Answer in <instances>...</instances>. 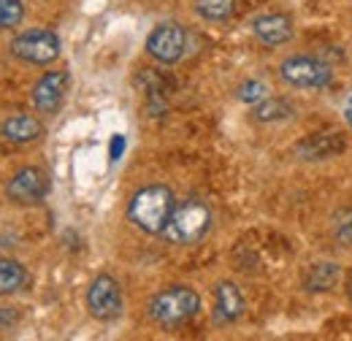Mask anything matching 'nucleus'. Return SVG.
Here are the masks:
<instances>
[{
	"label": "nucleus",
	"mask_w": 352,
	"mask_h": 341,
	"mask_svg": "<svg viewBox=\"0 0 352 341\" xmlns=\"http://www.w3.org/2000/svg\"><path fill=\"white\" fill-rule=\"evenodd\" d=\"M236 11V0H195V14L206 22H228Z\"/></svg>",
	"instance_id": "obj_17"
},
{
	"label": "nucleus",
	"mask_w": 352,
	"mask_h": 341,
	"mask_svg": "<svg viewBox=\"0 0 352 341\" xmlns=\"http://www.w3.org/2000/svg\"><path fill=\"white\" fill-rule=\"evenodd\" d=\"M333 233H336V239H339L342 244L352 247V209H344V212L336 214V219H333Z\"/></svg>",
	"instance_id": "obj_20"
},
{
	"label": "nucleus",
	"mask_w": 352,
	"mask_h": 341,
	"mask_svg": "<svg viewBox=\"0 0 352 341\" xmlns=\"http://www.w3.org/2000/svg\"><path fill=\"white\" fill-rule=\"evenodd\" d=\"M263 98H268V87L263 82H258V79H252V82H244V85L239 87V100H244V103H261Z\"/></svg>",
	"instance_id": "obj_19"
},
{
	"label": "nucleus",
	"mask_w": 352,
	"mask_h": 341,
	"mask_svg": "<svg viewBox=\"0 0 352 341\" xmlns=\"http://www.w3.org/2000/svg\"><path fill=\"white\" fill-rule=\"evenodd\" d=\"M87 309L89 314L100 322H111L122 314V290L120 282L109 274H100L92 279L87 290Z\"/></svg>",
	"instance_id": "obj_7"
},
{
	"label": "nucleus",
	"mask_w": 352,
	"mask_h": 341,
	"mask_svg": "<svg viewBox=\"0 0 352 341\" xmlns=\"http://www.w3.org/2000/svg\"><path fill=\"white\" fill-rule=\"evenodd\" d=\"M6 195L19 206H36L49 195V176L36 166L19 168L11 176V182L6 187Z\"/></svg>",
	"instance_id": "obj_8"
},
{
	"label": "nucleus",
	"mask_w": 352,
	"mask_h": 341,
	"mask_svg": "<svg viewBox=\"0 0 352 341\" xmlns=\"http://www.w3.org/2000/svg\"><path fill=\"white\" fill-rule=\"evenodd\" d=\"M342 279V268L331 260H320L311 263L304 274V287L307 293H331Z\"/></svg>",
	"instance_id": "obj_14"
},
{
	"label": "nucleus",
	"mask_w": 352,
	"mask_h": 341,
	"mask_svg": "<svg viewBox=\"0 0 352 341\" xmlns=\"http://www.w3.org/2000/svg\"><path fill=\"white\" fill-rule=\"evenodd\" d=\"M28 279L25 265H19L16 260H6L0 257V296H11L16 293Z\"/></svg>",
	"instance_id": "obj_16"
},
{
	"label": "nucleus",
	"mask_w": 352,
	"mask_h": 341,
	"mask_svg": "<svg viewBox=\"0 0 352 341\" xmlns=\"http://www.w3.org/2000/svg\"><path fill=\"white\" fill-rule=\"evenodd\" d=\"M350 300H352V282H350Z\"/></svg>",
	"instance_id": "obj_23"
},
{
	"label": "nucleus",
	"mask_w": 352,
	"mask_h": 341,
	"mask_svg": "<svg viewBox=\"0 0 352 341\" xmlns=\"http://www.w3.org/2000/svg\"><path fill=\"white\" fill-rule=\"evenodd\" d=\"M339 152H344V138L336 133H314L298 144V155L304 160H331Z\"/></svg>",
	"instance_id": "obj_11"
},
{
	"label": "nucleus",
	"mask_w": 352,
	"mask_h": 341,
	"mask_svg": "<svg viewBox=\"0 0 352 341\" xmlns=\"http://www.w3.org/2000/svg\"><path fill=\"white\" fill-rule=\"evenodd\" d=\"M11 54L30 65H49L60 57V36L46 28H33L11 41Z\"/></svg>",
	"instance_id": "obj_5"
},
{
	"label": "nucleus",
	"mask_w": 352,
	"mask_h": 341,
	"mask_svg": "<svg viewBox=\"0 0 352 341\" xmlns=\"http://www.w3.org/2000/svg\"><path fill=\"white\" fill-rule=\"evenodd\" d=\"M122 146H125V138H120V135H117V138H114V144H111V160H117V157H120V149H122Z\"/></svg>",
	"instance_id": "obj_22"
},
{
	"label": "nucleus",
	"mask_w": 352,
	"mask_h": 341,
	"mask_svg": "<svg viewBox=\"0 0 352 341\" xmlns=\"http://www.w3.org/2000/svg\"><path fill=\"white\" fill-rule=\"evenodd\" d=\"M198 311H201V296L187 285H171L149 300V317L166 328L190 322Z\"/></svg>",
	"instance_id": "obj_3"
},
{
	"label": "nucleus",
	"mask_w": 352,
	"mask_h": 341,
	"mask_svg": "<svg viewBox=\"0 0 352 341\" xmlns=\"http://www.w3.org/2000/svg\"><path fill=\"white\" fill-rule=\"evenodd\" d=\"M68 92V74L65 71H49L33 87V106L38 114H57Z\"/></svg>",
	"instance_id": "obj_9"
},
{
	"label": "nucleus",
	"mask_w": 352,
	"mask_h": 341,
	"mask_svg": "<svg viewBox=\"0 0 352 341\" xmlns=\"http://www.w3.org/2000/svg\"><path fill=\"white\" fill-rule=\"evenodd\" d=\"M296 28L287 14H261L252 19V36L263 46H282L293 38Z\"/></svg>",
	"instance_id": "obj_10"
},
{
	"label": "nucleus",
	"mask_w": 352,
	"mask_h": 341,
	"mask_svg": "<svg viewBox=\"0 0 352 341\" xmlns=\"http://www.w3.org/2000/svg\"><path fill=\"white\" fill-rule=\"evenodd\" d=\"M293 114H296L293 106L282 98H263L261 103L252 106V120H258V122H282Z\"/></svg>",
	"instance_id": "obj_15"
},
{
	"label": "nucleus",
	"mask_w": 352,
	"mask_h": 341,
	"mask_svg": "<svg viewBox=\"0 0 352 341\" xmlns=\"http://www.w3.org/2000/svg\"><path fill=\"white\" fill-rule=\"evenodd\" d=\"M0 133L11 144H33L44 135V125H41V120H36L30 114H14L0 125Z\"/></svg>",
	"instance_id": "obj_12"
},
{
	"label": "nucleus",
	"mask_w": 352,
	"mask_h": 341,
	"mask_svg": "<svg viewBox=\"0 0 352 341\" xmlns=\"http://www.w3.org/2000/svg\"><path fill=\"white\" fill-rule=\"evenodd\" d=\"M16 322V311H8V309H0V331H6L8 325Z\"/></svg>",
	"instance_id": "obj_21"
},
{
	"label": "nucleus",
	"mask_w": 352,
	"mask_h": 341,
	"mask_svg": "<svg viewBox=\"0 0 352 341\" xmlns=\"http://www.w3.org/2000/svg\"><path fill=\"white\" fill-rule=\"evenodd\" d=\"M209 228H212V209L201 198H187L176 204L160 236L174 247H190L198 244L209 233Z\"/></svg>",
	"instance_id": "obj_2"
},
{
	"label": "nucleus",
	"mask_w": 352,
	"mask_h": 341,
	"mask_svg": "<svg viewBox=\"0 0 352 341\" xmlns=\"http://www.w3.org/2000/svg\"><path fill=\"white\" fill-rule=\"evenodd\" d=\"M176 209V198L171 192V187L166 184H149V187H141L128 204V219L138 230L144 233H163L166 222L171 212Z\"/></svg>",
	"instance_id": "obj_1"
},
{
	"label": "nucleus",
	"mask_w": 352,
	"mask_h": 341,
	"mask_svg": "<svg viewBox=\"0 0 352 341\" xmlns=\"http://www.w3.org/2000/svg\"><path fill=\"white\" fill-rule=\"evenodd\" d=\"M184 49H187V33L179 22H160L146 36V54L160 65L179 63L184 57Z\"/></svg>",
	"instance_id": "obj_6"
},
{
	"label": "nucleus",
	"mask_w": 352,
	"mask_h": 341,
	"mask_svg": "<svg viewBox=\"0 0 352 341\" xmlns=\"http://www.w3.org/2000/svg\"><path fill=\"white\" fill-rule=\"evenodd\" d=\"M25 16L22 0H0V28H14Z\"/></svg>",
	"instance_id": "obj_18"
},
{
	"label": "nucleus",
	"mask_w": 352,
	"mask_h": 341,
	"mask_svg": "<svg viewBox=\"0 0 352 341\" xmlns=\"http://www.w3.org/2000/svg\"><path fill=\"white\" fill-rule=\"evenodd\" d=\"M282 82L293 89H325L333 82V71L328 63L311 54H293L279 65Z\"/></svg>",
	"instance_id": "obj_4"
},
{
	"label": "nucleus",
	"mask_w": 352,
	"mask_h": 341,
	"mask_svg": "<svg viewBox=\"0 0 352 341\" xmlns=\"http://www.w3.org/2000/svg\"><path fill=\"white\" fill-rule=\"evenodd\" d=\"M214 314L220 322H236L244 314V296L233 282H220L214 290Z\"/></svg>",
	"instance_id": "obj_13"
}]
</instances>
